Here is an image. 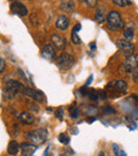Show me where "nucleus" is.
Returning a JSON list of instances; mask_svg holds the SVG:
<instances>
[{"instance_id": "nucleus-38", "label": "nucleus", "mask_w": 138, "mask_h": 156, "mask_svg": "<svg viewBox=\"0 0 138 156\" xmlns=\"http://www.w3.org/2000/svg\"><path fill=\"white\" fill-rule=\"evenodd\" d=\"M48 151H49V148L46 149V151L44 152V155H43V156H47V155H48Z\"/></svg>"}, {"instance_id": "nucleus-18", "label": "nucleus", "mask_w": 138, "mask_h": 156, "mask_svg": "<svg viewBox=\"0 0 138 156\" xmlns=\"http://www.w3.org/2000/svg\"><path fill=\"white\" fill-rule=\"evenodd\" d=\"M69 109H70V117L72 119H76L79 117V115H80V108L78 106H76V104H73L69 107Z\"/></svg>"}, {"instance_id": "nucleus-12", "label": "nucleus", "mask_w": 138, "mask_h": 156, "mask_svg": "<svg viewBox=\"0 0 138 156\" xmlns=\"http://www.w3.org/2000/svg\"><path fill=\"white\" fill-rule=\"evenodd\" d=\"M107 11L106 9L104 8L103 5H99L96 10V13H95V19L98 23H103L105 21V19L107 20Z\"/></svg>"}, {"instance_id": "nucleus-10", "label": "nucleus", "mask_w": 138, "mask_h": 156, "mask_svg": "<svg viewBox=\"0 0 138 156\" xmlns=\"http://www.w3.org/2000/svg\"><path fill=\"white\" fill-rule=\"evenodd\" d=\"M50 39H51V44L53 47H55L58 50H61V51H63V50L66 48V38H65L64 36H62V35H58V34H52L51 37H50Z\"/></svg>"}, {"instance_id": "nucleus-3", "label": "nucleus", "mask_w": 138, "mask_h": 156, "mask_svg": "<svg viewBox=\"0 0 138 156\" xmlns=\"http://www.w3.org/2000/svg\"><path fill=\"white\" fill-rule=\"evenodd\" d=\"M106 21H107V28H108L109 30H111V31L122 29L124 25L119 12H117V11H111V12H109Z\"/></svg>"}, {"instance_id": "nucleus-15", "label": "nucleus", "mask_w": 138, "mask_h": 156, "mask_svg": "<svg viewBox=\"0 0 138 156\" xmlns=\"http://www.w3.org/2000/svg\"><path fill=\"white\" fill-rule=\"evenodd\" d=\"M55 26L58 29L62 30V31H65V30H67V28L69 27V19L67 18L65 15H61L58 18V20H56Z\"/></svg>"}, {"instance_id": "nucleus-19", "label": "nucleus", "mask_w": 138, "mask_h": 156, "mask_svg": "<svg viewBox=\"0 0 138 156\" xmlns=\"http://www.w3.org/2000/svg\"><path fill=\"white\" fill-rule=\"evenodd\" d=\"M26 104H27L28 108H29L30 111H33L34 113H39V111H41V108H39L38 105H37L36 103L32 102V101L27 100V102H26Z\"/></svg>"}, {"instance_id": "nucleus-5", "label": "nucleus", "mask_w": 138, "mask_h": 156, "mask_svg": "<svg viewBox=\"0 0 138 156\" xmlns=\"http://www.w3.org/2000/svg\"><path fill=\"white\" fill-rule=\"evenodd\" d=\"M138 67V54H133V55L126 58L124 63L122 64L121 68L126 72H133Z\"/></svg>"}, {"instance_id": "nucleus-26", "label": "nucleus", "mask_w": 138, "mask_h": 156, "mask_svg": "<svg viewBox=\"0 0 138 156\" xmlns=\"http://www.w3.org/2000/svg\"><path fill=\"white\" fill-rule=\"evenodd\" d=\"M102 112H103V114H105V115H111V114L116 113L115 108H113L111 106H104L102 108Z\"/></svg>"}, {"instance_id": "nucleus-7", "label": "nucleus", "mask_w": 138, "mask_h": 156, "mask_svg": "<svg viewBox=\"0 0 138 156\" xmlns=\"http://www.w3.org/2000/svg\"><path fill=\"white\" fill-rule=\"evenodd\" d=\"M117 46L119 47V49L123 52L126 55V58L133 55V52H134V46L131 44L130 41H126V39H118L117 41Z\"/></svg>"}, {"instance_id": "nucleus-37", "label": "nucleus", "mask_w": 138, "mask_h": 156, "mask_svg": "<svg viewBox=\"0 0 138 156\" xmlns=\"http://www.w3.org/2000/svg\"><path fill=\"white\" fill-rule=\"evenodd\" d=\"M136 127H137L136 123H134V122H131V125L129 126V129H130L131 131H133V129H136Z\"/></svg>"}, {"instance_id": "nucleus-24", "label": "nucleus", "mask_w": 138, "mask_h": 156, "mask_svg": "<svg viewBox=\"0 0 138 156\" xmlns=\"http://www.w3.org/2000/svg\"><path fill=\"white\" fill-rule=\"evenodd\" d=\"M123 35L126 41H131L134 37V31H133V29H126L123 32Z\"/></svg>"}, {"instance_id": "nucleus-35", "label": "nucleus", "mask_w": 138, "mask_h": 156, "mask_svg": "<svg viewBox=\"0 0 138 156\" xmlns=\"http://www.w3.org/2000/svg\"><path fill=\"white\" fill-rule=\"evenodd\" d=\"M89 48H90V49L93 50V51H95L96 48H97V46H96V43H95V41H91V43L89 44Z\"/></svg>"}, {"instance_id": "nucleus-21", "label": "nucleus", "mask_w": 138, "mask_h": 156, "mask_svg": "<svg viewBox=\"0 0 138 156\" xmlns=\"http://www.w3.org/2000/svg\"><path fill=\"white\" fill-rule=\"evenodd\" d=\"M113 3L116 4V5H118V6H121V8H123V6L131 5V4H132V2L129 1V0H114Z\"/></svg>"}, {"instance_id": "nucleus-34", "label": "nucleus", "mask_w": 138, "mask_h": 156, "mask_svg": "<svg viewBox=\"0 0 138 156\" xmlns=\"http://www.w3.org/2000/svg\"><path fill=\"white\" fill-rule=\"evenodd\" d=\"M115 154H116V156H128V155H126V153L124 152L123 150H120V149L115 153Z\"/></svg>"}, {"instance_id": "nucleus-23", "label": "nucleus", "mask_w": 138, "mask_h": 156, "mask_svg": "<svg viewBox=\"0 0 138 156\" xmlns=\"http://www.w3.org/2000/svg\"><path fill=\"white\" fill-rule=\"evenodd\" d=\"M58 140H60V142H61V144H68L70 142L69 137L64 133H62V134H60V135H58Z\"/></svg>"}, {"instance_id": "nucleus-6", "label": "nucleus", "mask_w": 138, "mask_h": 156, "mask_svg": "<svg viewBox=\"0 0 138 156\" xmlns=\"http://www.w3.org/2000/svg\"><path fill=\"white\" fill-rule=\"evenodd\" d=\"M10 9H11V12L15 15H18L20 17H25L28 15V9L25 6V4L21 3V2H18V1H13L10 5Z\"/></svg>"}, {"instance_id": "nucleus-20", "label": "nucleus", "mask_w": 138, "mask_h": 156, "mask_svg": "<svg viewBox=\"0 0 138 156\" xmlns=\"http://www.w3.org/2000/svg\"><path fill=\"white\" fill-rule=\"evenodd\" d=\"M88 97L91 101H97L99 99V91H97L95 88H90L88 93Z\"/></svg>"}, {"instance_id": "nucleus-30", "label": "nucleus", "mask_w": 138, "mask_h": 156, "mask_svg": "<svg viewBox=\"0 0 138 156\" xmlns=\"http://www.w3.org/2000/svg\"><path fill=\"white\" fill-rule=\"evenodd\" d=\"M80 93L83 94V96H88V93H89V89H87V86H83V87H81L80 88Z\"/></svg>"}, {"instance_id": "nucleus-9", "label": "nucleus", "mask_w": 138, "mask_h": 156, "mask_svg": "<svg viewBox=\"0 0 138 156\" xmlns=\"http://www.w3.org/2000/svg\"><path fill=\"white\" fill-rule=\"evenodd\" d=\"M41 56L47 61H54V60L58 58V56H56L55 48H54L52 45H50V44L44 46V48L41 49Z\"/></svg>"}, {"instance_id": "nucleus-31", "label": "nucleus", "mask_w": 138, "mask_h": 156, "mask_svg": "<svg viewBox=\"0 0 138 156\" xmlns=\"http://www.w3.org/2000/svg\"><path fill=\"white\" fill-rule=\"evenodd\" d=\"M132 76H133V80H134V82L137 83L138 82V67L132 72Z\"/></svg>"}, {"instance_id": "nucleus-22", "label": "nucleus", "mask_w": 138, "mask_h": 156, "mask_svg": "<svg viewBox=\"0 0 138 156\" xmlns=\"http://www.w3.org/2000/svg\"><path fill=\"white\" fill-rule=\"evenodd\" d=\"M30 23H31L34 27H37V26L39 25V18L36 13H32L31 14V16H30Z\"/></svg>"}, {"instance_id": "nucleus-33", "label": "nucleus", "mask_w": 138, "mask_h": 156, "mask_svg": "<svg viewBox=\"0 0 138 156\" xmlns=\"http://www.w3.org/2000/svg\"><path fill=\"white\" fill-rule=\"evenodd\" d=\"M99 98L100 99H102V100H105V99H107V94L105 91L103 90H101V91H99Z\"/></svg>"}, {"instance_id": "nucleus-16", "label": "nucleus", "mask_w": 138, "mask_h": 156, "mask_svg": "<svg viewBox=\"0 0 138 156\" xmlns=\"http://www.w3.org/2000/svg\"><path fill=\"white\" fill-rule=\"evenodd\" d=\"M60 8L64 13H71L76 8V4L73 1H62L60 4Z\"/></svg>"}, {"instance_id": "nucleus-11", "label": "nucleus", "mask_w": 138, "mask_h": 156, "mask_svg": "<svg viewBox=\"0 0 138 156\" xmlns=\"http://www.w3.org/2000/svg\"><path fill=\"white\" fill-rule=\"evenodd\" d=\"M107 87H111V90L116 91L118 94H126L128 91V84L123 80L113 81V82L109 83Z\"/></svg>"}, {"instance_id": "nucleus-14", "label": "nucleus", "mask_w": 138, "mask_h": 156, "mask_svg": "<svg viewBox=\"0 0 138 156\" xmlns=\"http://www.w3.org/2000/svg\"><path fill=\"white\" fill-rule=\"evenodd\" d=\"M18 119L23 124H32L35 121V117L28 112H23L21 114H19Z\"/></svg>"}, {"instance_id": "nucleus-25", "label": "nucleus", "mask_w": 138, "mask_h": 156, "mask_svg": "<svg viewBox=\"0 0 138 156\" xmlns=\"http://www.w3.org/2000/svg\"><path fill=\"white\" fill-rule=\"evenodd\" d=\"M71 41L73 44H76V45H80L82 41H81V38L79 37L78 33H74V32H71Z\"/></svg>"}, {"instance_id": "nucleus-32", "label": "nucleus", "mask_w": 138, "mask_h": 156, "mask_svg": "<svg viewBox=\"0 0 138 156\" xmlns=\"http://www.w3.org/2000/svg\"><path fill=\"white\" fill-rule=\"evenodd\" d=\"M81 29H82V26H81V23H76V25L73 27V29H72V32L78 33L79 31H81Z\"/></svg>"}, {"instance_id": "nucleus-8", "label": "nucleus", "mask_w": 138, "mask_h": 156, "mask_svg": "<svg viewBox=\"0 0 138 156\" xmlns=\"http://www.w3.org/2000/svg\"><path fill=\"white\" fill-rule=\"evenodd\" d=\"M23 93L25 94L26 96L30 97V98H32L33 100L37 101V102H39V103L44 102V101H45V98H46L45 94H44L43 91L36 90V89L30 88V87H25Z\"/></svg>"}, {"instance_id": "nucleus-13", "label": "nucleus", "mask_w": 138, "mask_h": 156, "mask_svg": "<svg viewBox=\"0 0 138 156\" xmlns=\"http://www.w3.org/2000/svg\"><path fill=\"white\" fill-rule=\"evenodd\" d=\"M20 149H21V153H23V156H32L33 153L36 151L37 147L32 144L23 142V144H20Z\"/></svg>"}, {"instance_id": "nucleus-17", "label": "nucleus", "mask_w": 138, "mask_h": 156, "mask_svg": "<svg viewBox=\"0 0 138 156\" xmlns=\"http://www.w3.org/2000/svg\"><path fill=\"white\" fill-rule=\"evenodd\" d=\"M19 149H20V146H19V144H17L15 140H12V141L9 142V144H8V153L10 155H12V156L16 155L17 153H18Z\"/></svg>"}, {"instance_id": "nucleus-36", "label": "nucleus", "mask_w": 138, "mask_h": 156, "mask_svg": "<svg viewBox=\"0 0 138 156\" xmlns=\"http://www.w3.org/2000/svg\"><path fill=\"white\" fill-rule=\"evenodd\" d=\"M93 79H94V76H90L88 79H87V82L86 84H85V86H88L89 84H91V82H93Z\"/></svg>"}, {"instance_id": "nucleus-39", "label": "nucleus", "mask_w": 138, "mask_h": 156, "mask_svg": "<svg viewBox=\"0 0 138 156\" xmlns=\"http://www.w3.org/2000/svg\"><path fill=\"white\" fill-rule=\"evenodd\" d=\"M98 156H105V155H104V153H103V152H100L99 154H98Z\"/></svg>"}, {"instance_id": "nucleus-28", "label": "nucleus", "mask_w": 138, "mask_h": 156, "mask_svg": "<svg viewBox=\"0 0 138 156\" xmlns=\"http://www.w3.org/2000/svg\"><path fill=\"white\" fill-rule=\"evenodd\" d=\"M83 2L86 3V5L88 6V8H95L98 4V1H96V0H84Z\"/></svg>"}, {"instance_id": "nucleus-1", "label": "nucleus", "mask_w": 138, "mask_h": 156, "mask_svg": "<svg viewBox=\"0 0 138 156\" xmlns=\"http://www.w3.org/2000/svg\"><path fill=\"white\" fill-rule=\"evenodd\" d=\"M23 89H25V86H23L20 82L15 81V80H11V81H8V82L5 83V85H4L3 94L9 100H13V99L17 96V94H18L19 91H23Z\"/></svg>"}, {"instance_id": "nucleus-27", "label": "nucleus", "mask_w": 138, "mask_h": 156, "mask_svg": "<svg viewBox=\"0 0 138 156\" xmlns=\"http://www.w3.org/2000/svg\"><path fill=\"white\" fill-rule=\"evenodd\" d=\"M63 116H64V108L63 107H58L55 111V117L58 119H63Z\"/></svg>"}, {"instance_id": "nucleus-4", "label": "nucleus", "mask_w": 138, "mask_h": 156, "mask_svg": "<svg viewBox=\"0 0 138 156\" xmlns=\"http://www.w3.org/2000/svg\"><path fill=\"white\" fill-rule=\"evenodd\" d=\"M55 64L61 70H69L73 66L74 58L68 53H62L55 60Z\"/></svg>"}, {"instance_id": "nucleus-2", "label": "nucleus", "mask_w": 138, "mask_h": 156, "mask_svg": "<svg viewBox=\"0 0 138 156\" xmlns=\"http://www.w3.org/2000/svg\"><path fill=\"white\" fill-rule=\"evenodd\" d=\"M48 138V132L45 129H36L33 131H28L26 134V139L29 140L35 146L41 144L46 141Z\"/></svg>"}, {"instance_id": "nucleus-29", "label": "nucleus", "mask_w": 138, "mask_h": 156, "mask_svg": "<svg viewBox=\"0 0 138 156\" xmlns=\"http://www.w3.org/2000/svg\"><path fill=\"white\" fill-rule=\"evenodd\" d=\"M4 68H5V61H4L3 58H0V72H3L4 71Z\"/></svg>"}]
</instances>
